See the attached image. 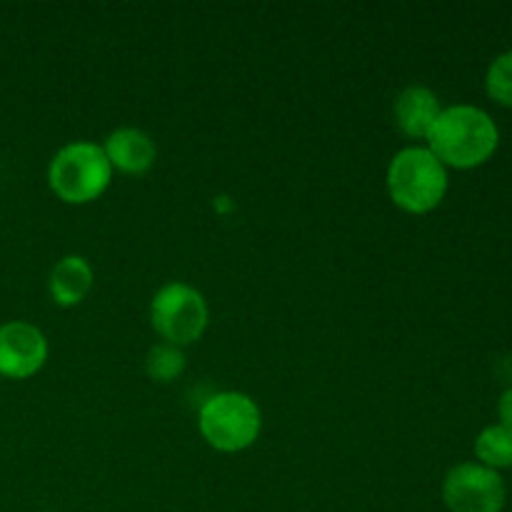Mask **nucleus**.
<instances>
[{
    "instance_id": "12",
    "label": "nucleus",
    "mask_w": 512,
    "mask_h": 512,
    "mask_svg": "<svg viewBox=\"0 0 512 512\" xmlns=\"http://www.w3.org/2000/svg\"><path fill=\"white\" fill-rule=\"evenodd\" d=\"M185 370V353L178 345H170L165 340L150 345L145 355V373L155 383H173Z\"/></svg>"
},
{
    "instance_id": "10",
    "label": "nucleus",
    "mask_w": 512,
    "mask_h": 512,
    "mask_svg": "<svg viewBox=\"0 0 512 512\" xmlns=\"http://www.w3.org/2000/svg\"><path fill=\"white\" fill-rule=\"evenodd\" d=\"M93 265L83 255H65L53 265L48 275L50 298L63 308L83 303L85 295L93 288Z\"/></svg>"
},
{
    "instance_id": "14",
    "label": "nucleus",
    "mask_w": 512,
    "mask_h": 512,
    "mask_svg": "<svg viewBox=\"0 0 512 512\" xmlns=\"http://www.w3.org/2000/svg\"><path fill=\"white\" fill-rule=\"evenodd\" d=\"M498 418H500V425H503V428H508L512 433V385L508 390H505L503 395H500Z\"/></svg>"
},
{
    "instance_id": "8",
    "label": "nucleus",
    "mask_w": 512,
    "mask_h": 512,
    "mask_svg": "<svg viewBox=\"0 0 512 512\" xmlns=\"http://www.w3.org/2000/svg\"><path fill=\"white\" fill-rule=\"evenodd\" d=\"M103 150L108 155L113 170H120V173L128 175L148 173L153 168L155 158H158V145H155L153 135L145 133L143 128H135V125L115 128L105 138Z\"/></svg>"
},
{
    "instance_id": "4",
    "label": "nucleus",
    "mask_w": 512,
    "mask_h": 512,
    "mask_svg": "<svg viewBox=\"0 0 512 512\" xmlns=\"http://www.w3.org/2000/svg\"><path fill=\"white\" fill-rule=\"evenodd\" d=\"M198 428L210 448L220 453H240L258 440L263 413L248 393L223 390L200 405Z\"/></svg>"
},
{
    "instance_id": "13",
    "label": "nucleus",
    "mask_w": 512,
    "mask_h": 512,
    "mask_svg": "<svg viewBox=\"0 0 512 512\" xmlns=\"http://www.w3.org/2000/svg\"><path fill=\"white\" fill-rule=\"evenodd\" d=\"M485 93L498 105L512 108V50H505L485 73Z\"/></svg>"
},
{
    "instance_id": "2",
    "label": "nucleus",
    "mask_w": 512,
    "mask_h": 512,
    "mask_svg": "<svg viewBox=\"0 0 512 512\" xmlns=\"http://www.w3.org/2000/svg\"><path fill=\"white\" fill-rule=\"evenodd\" d=\"M385 185L400 210L425 215L443 203L450 178L448 168L428 145H408L390 158Z\"/></svg>"
},
{
    "instance_id": "5",
    "label": "nucleus",
    "mask_w": 512,
    "mask_h": 512,
    "mask_svg": "<svg viewBox=\"0 0 512 512\" xmlns=\"http://www.w3.org/2000/svg\"><path fill=\"white\" fill-rule=\"evenodd\" d=\"M208 315L203 293L180 280L165 283L150 300V325L165 343L178 348L200 340L208 328Z\"/></svg>"
},
{
    "instance_id": "1",
    "label": "nucleus",
    "mask_w": 512,
    "mask_h": 512,
    "mask_svg": "<svg viewBox=\"0 0 512 512\" xmlns=\"http://www.w3.org/2000/svg\"><path fill=\"white\" fill-rule=\"evenodd\" d=\"M425 140L445 168L470 170L493 158L500 145V130L488 110L455 103L443 108Z\"/></svg>"
},
{
    "instance_id": "11",
    "label": "nucleus",
    "mask_w": 512,
    "mask_h": 512,
    "mask_svg": "<svg viewBox=\"0 0 512 512\" xmlns=\"http://www.w3.org/2000/svg\"><path fill=\"white\" fill-rule=\"evenodd\" d=\"M475 458L490 470L512 468V433L503 425H488L475 438Z\"/></svg>"
},
{
    "instance_id": "3",
    "label": "nucleus",
    "mask_w": 512,
    "mask_h": 512,
    "mask_svg": "<svg viewBox=\"0 0 512 512\" xmlns=\"http://www.w3.org/2000/svg\"><path fill=\"white\" fill-rule=\"evenodd\" d=\"M110 180H113V165L103 145H95L90 140L65 143L50 158L48 185L65 203L83 205L100 198L108 190Z\"/></svg>"
},
{
    "instance_id": "6",
    "label": "nucleus",
    "mask_w": 512,
    "mask_h": 512,
    "mask_svg": "<svg viewBox=\"0 0 512 512\" xmlns=\"http://www.w3.org/2000/svg\"><path fill=\"white\" fill-rule=\"evenodd\" d=\"M508 490L498 470L460 463L443 480V503L450 512H503Z\"/></svg>"
},
{
    "instance_id": "9",
    "label": "nucleus",
    "mask_w": 512,
    "mask_h": 512,
    "mask_svg": "<svg viewBox=\"0 0 512 512\" xmlns=\"http://www.w3.org/2000/svg\"><path fill=\"white\" fill-rule=\"evenodd\" d=\"M395 123L403 130L408 138L425 140L428 138L430 128L435 125L438 115L443 113V105H440L438 93L428 85H405L403 90L395 98Z\"/></svg>"
},
{
    "instance_id": "7",
    "label": "nucleus",
    "mask_w": 512,
    "mask_h": 512,
    "mask_svg": "<svg viewBox=\"0 0 512 512\" xmlns=\"http://www.w3.org/2000/svg\"><path fill=\"white\" fill-rule=\"evenodd\" d=\"M48 360V338L25 320L0 325V378L25 380L38 373Z\"/></svg>"
}]
</instances>
